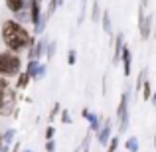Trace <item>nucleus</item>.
Listing matches in <instances>:
<instances>
[{
	"mask_svg": "<svg viewBox=\"0 0 156 152\" xmlns=\"http://www.w3.org/2000/svg\"><path fill=\"white\" fill-rule=\"evenodd\" d=\"M2 42H4V46H6L8 51L20 53L24 50L34 48L36 42H38V38H34L18 20L10 18V20H4L2 22Z\"/></svg>",
	"mask_w": 156,
	"mask_h": 152,
	"instance_id": "1",
	"label": "nucleus"
},
{
	"mask_svg": "<svg viewBox=\"0 0 156 152\" xmlns=\"http://www.w3.org/2000/svg\"><path fill=\"white\" fill-rule=\"evenodd\" d=\"M22 73V57L14 51H0V77H18Z\"/></svg>",
	"mask_w": 156,
	"mask_h": 152,
	"instance_id": "2",
	"label": "nucleus"
},
{
	"mask_svg": "<svg viewBox=\"0 0 156 152\" xmlns=\"http://www.w3.org/2000/svg\"><path fill=\"white\" fill-rule=\"evenodd\" d=\"M121 63H122V75H125V77H130V73H133V51H130V46H129V44H125V48H122Z\"/></svg>",
	"mask_w": 156,
	"mask_h": 152,
	"instance_id": "3",
	"label": "nucleus"
},
{
	"mask_svg": "<svg viewBox=\"0 0 156 152\" xmlns=\"http://www.w3.org/2000/svg\"><path fill=\"white\" fill-rule=\"evenodd\" d=\"M113 121L111 118H105L103 121V129L99 130V134H97V142H99L101 146H107L109 144V140L113 138Z\"/></svg>",
	"mask_w": 156,
	"mask_h": 152,
	"instance_id": "4",
	"label": "nucleus"
},
{
	"mask_svg": "<svg viewBox=\"0 0 156 152\" xmlns=\"http://www.w3.org/2000/svg\"><path fill=\"white\" fill-rule=\"evenodd\" d=\"M125 36L122 34H117L113 38V65H119L121 63V53H122V48H125Z\"/></svg>",
	"mask_w": 156,
	"mask_h": 152,
	"instance_id": "5",
	"label": "nucleus"
},
{
	"mask_svg": "<svg viewBox=\"0 0 156 152\" xmlns=\"http://www.w3.org/2000/svg\"><path fill=\"white\" fill-rule=\"evenodd\" d=\"M46 46H48V38H40L36 42V46L28 50V59H40V57H44Z\"/></svg>",
	"mask_w": 156,
	"mask_h": 152,
	"instance_id": "6",
	"label": "nucleus"
},
{
	"mask_svg": "<svg viewBox=\"0 0 156 152\" xmlns=\"http://www.w3.org/2000/svg\"><path fill=\"white\" fill-rule=\"evenodd\" d=\"M44 12H42V0H32L30 2V22L34 24V28L40 24Z\"/></svg>",
	"mask_w": 156,
	"mask_h": 152,
	"instance_id": "7",
	"label": "nucleus"
},
{
	"mask_svg": "<svg viewBox=\"0 0 156 152\" xmlns=\"http://www.w3.org/2000/svg\"><path fill=\"white\" fill-rule=\"evenodd\" d=\"M129 103H130V91L126 89V91L121 93V101H119V107H117V121L129 113Z\"/></svg>",
	"mask_w": 156,
	"mask_h": 152,
	"instance_id": "8",
	"label": "nucleus"
},
{
	"mask_svg": "<svg viewBox=\"0 0 156 152\" xmlns=\"http://www.w3.org/2000/svg\"><path fill=\"white\" fill-rule=\"evenodd\" d=\"M103 121L105 118L101 117L99 113H89V117H87V122H89V130H91V133H95V134H99V130L103 129Z\"/></svg>",
	"mask_w": 156,
	"mask_h": 152,
	"instance_id": "9",
	"label": "nucleus"
},
{
	"mask_svg": "<svg viewBox=\"0 0 156 152\" xmlns=\"http://www.w3.org/2000/svg\"><path fill=\"white\" fill-rule=\"evenodd\" d=\"M4 2H6V8L12 12V14H18V12L30 8V2H32V0H4Z\"/></svg>",
	"mask_w": 156,
	"mask_h": 152,
	"instance_id": "10",
	"label": "nucleus"
},
{
	"mask_svg": "<svg viewBox=\"0 0 156 152\" xmlns=\"http://www.w3.org/2000/svg\"><path fill=\"white\" fill-rule=\"evenodd\" d=\"M138 32H140V40L142 42H146V40L150 38V34H152V16H146L144 22L138 24Z\"/></svg>",
	"mask_w": 156,
	"mask_h": 152,
	"instance_id": "11",
	"label": "nucleus"
},
{
	"mask_svg": "<svg viewBox=\"0 0 156 152\" xmlns=\"http://www.w3.org/2000/svg\"><path fill=\"white\" fill-rule=\"evenodd\" d=\"M40 65H42V63H40V59H28V65H26V69H24V71L32 77V81H36V75H38Z\"/></svg>",
	"mask_w": 156,
	"mask_h": 152,
	"instance_id": "12",
	"label": "nucleus"
},
{
	"mask_svg": "<svg viewBox=\"0 0 156 152\" xmlns=\"http://www.w3.org/2000/svg\"><path fill=\"white\" fill-rule=\"evenodd\" d=\"M101 24H103V32H105V34H109L111 38H113V26H111V12H109V10H103Z\"/></svg>",
	"mask_w": 156,
	"mask_h": 152,
	"instance_id": "13",
	"label": "nucleus"
},
{
	"mask_svg": "<svg viewBox=\"0 0 156 152\" xmlns=\"http://www.w3.org/2000/svg\"><path fill=\"white\" fill-rule=\"evenodd\" d=\"M148 81V67H142L140 69V73H138V77H136V85H134V91H140L142 89V85Z\"/></svg>",
	"mask_w": 156,
	"mask_h": 152,
	"instance_id": "14",
	"label": "nucleus"
},
{
	"mask_svg": "<svg viewBox=\"0 0 156 152\" xmlns=\"http://www.w3.org/2000/svg\"><path fill=\"white\" fill-rule=\"evenodd\" d=\"M55 50H57V42H55V40H50L48 46H46V51H44V57H46L48 61H51L53 55H55Z\"/></svg>",
	"mask_w": 156,
	"mask_h": 152,
	"instance_id": "15",
	"label": "nucleus"
},
{
	"mask_svg": "<svg viewBox=\"0 0 156 152\" xmlns=\"http://www.w3.org/2000/svg\"><path fill=\"white\" fill-rule=\"evenodd\" d=\"M30 81H32V77L28 75L26 71H22V73H20L18 77H16V87H18V89H26Z\"/></svg>",
	"mask_w": 156,
	"mask_h": 152,
	"instance_id": "16",
	"label": "nucleus"
},
{
	"mask_svg": "<svg viewBox=\"0 0 156 152\" xmlns=\"http://www.w3.org/2000/svg\"><path fill=\"white\" fill-rule=\"evenodd\" d=\"M130 126V113H126L122 118H119V134H126Z\"/></svg>",
	"mask_w": 156,
	"mask_h": 152,
	"instance_id": "17",
	"label": "nucleus"
},
{
	"mask_svg": "<svg viewBox=\"0 0 156 152\" xmlns=\"http://www.w3.org/2000/svg\"><path fill=\"white\" fill-rule=\"evenodd\" d=\"M138 146H140V144H138V138L136 136H129L125 140V150L126 152H138Z\"/></svg>",
	"mask_w": 156,
	"mask_h": 152,
	"instance_id": "18",
	"label": "nucleus"
},
{
	"mask_svg": "<svg viewBox=\"0 0 156 152\" xmlns=\"http://www.w3.org/2000/svg\"><path fill=\"white\" fill-rule=\"evenodd\" d=\"M119 146H121V134H113V138L107 144V152H117Z\"/></svg>",
	"mask_w": 156,
	"mask_h": 152,
	"instance_id": "19",
	"label": "nucleus"
},
{
	"mask_svg": "<svg viewBox=\"0 0 156 152\" xmlns=\"http://www.w3.org/2000/svg\"><path fill=\"white\" fill-rule=\"evenodd\" d=\"M57 115H61V105H59V103H53V107H51L50 115H48V125H51V122L55 121Z\"/></svg>",
	"mask_w": 156,
	"mask_h": 152,
	"instance_id": "20",
	"label": "nucleus"
},
{
	"mask_svg": "<svg viewBox=\"0 0 156 152\" xmlns=\"http://www.w3.org/2000/svg\"><path fill=\"white\" fill-rule=\"evenodd\" d=\"M152 95H154V91L150 87V81H146L142 85V101H152Z\"/></svg>",
	"mask_w": 156,
	"mask_h": 152,
	"instance_id": "21",
	"label": "nucleus"
},
{
	"mask_svg": "<svg viewBox=\"0 0 156 152\" xmlns=\"http://www.w3.org/2000/svg\"><path fill=\"white\" fill-rule=\"evenodd\" d=\"M14 136H16V130H14V129H8L6 133L2 134V144L12 146V142H14Z\"/></svg>",
	"mask_w": 156,
	"mask_h": 152,
	"instance_id": "22",
	"label": "nucleus"
},
{
	"mask_svg": "<svg viewBox=\"0 0 156 152\" xmlns=\"http://www.w3.org/2000/svg\"><path fill=\"white\" fill-rule=\"evenodd\" d=\"M101 16H103V12H101V6H99V2L95 0V2L91 4V20H93V22H97V20L101 18Z\"/></svg>",
	"mask_w": 156,
	"mask_h": 152,
	"instance_id": "23",
	"label": "nucleus"
},
{
	"mask_svg": "<svg viewBox=\"0 0 156 152\" xmlns=\"http://www.w3.org/2000/svg\"><path fill=\"white\" fill-rule=\"evenodd\" d=\"M61 4H63V0H50V2H48V10L46 12L50 16H53V14H55V10L61 6Z\"/></svg>",
	"mask_w": 156,
	"mask_h": 152,
	"instance_id": "24",
	"label": "nucleus"
},
{
	"mask_svg": "<svg viewBox=\"0 0 156 152\" xmlns=\"http://www.w3.org/2000/svg\"><path fill=\"white\" fill-rule=\"evenodd\" d=\"M59 121L63 122V125H71V122H73V118H71V115H69V111H67V109H63V111H61Z\"/></svg>",
	"mask_w": 156,
	"mask_h": 152,
	"instance_id": "25",
	"label": "nucleus"
},
{
	"mask_svg": "<svg viewBox=\"0 0 156 152\" xmlns=\"http://www.w3.org/2000/svg\"><path fill=\"white\" fill-rule=\"evenodd\" d=\"M14 20H18L20 24H22V20H30V8H26V10L18 12V14H14Z\"/></svg>",
	"mask_w": 156,
	"mask_h": 152,
	"instance_id": "26",
	"label": "nucleus"
},
{
	"mask_svg": "<svg viewBox=\"0 0 156 152\" xmlns=\"http://www.w3.org/2000/svg\"><path fill=\"white\" fill-rule=\"evenodd\" d=\"M85 6H87V0H81V10H79V18H77V24H79V26L83 24V20H85V10H87Z\"/></svg>",
	"mask_w": 156,
	"mask_h": 152,
	"instance_id": "27",
	"label": "nucleus"
},
{
	"mask_svg": "<svg viewBox=\"0 0 156 152\" xmlns=\"http://www.w3.org/2000/svg\"><path fill=\"white\" fill-rule=\"evenodd\" d=\"M67 63L69 65H75L77 63V51L75 50H69L67 51Z\"/></svg>",
	"mask_w": 156,
	"mask_h": 152,
	"instance_id": "28",
	"label": "nucleus"
},
{
	"mask_svg": "<svg viewBox=\"0 0 156 152\" xmlns=\"http://www.w3.org/2000/svg\"><path fill=\"white\" fill-rule=\"evenodd\" d=\"M53 136H55V129H53V125H48V129H46V140H53Z\"/></svg>",
	"mask_w": 156,
	"mask_h": 152,
	"instance_id": "29",
	"label": "nucleus"
},
{
	"mask_svg": "<svg viewBox=\"0 0 156 152\" xmlns=\"http://www.w3.org/2000/svg\"><path fill=\"white\" fill-rule=\"evenodd\" d=\"M46 71H48V65L46 63H42L40 65V69H38V75H36V81H40L44 75H46Z\"/></svg>",
	"mask_w": 156,
	"mask_h": 152,
	"instance_id": "30",
	"label": "nucleus"
},
{
	"mask_svg": "<svg viewBox=\"0 0 156 152\" xmlns=\"http://www.w3.org/2000/svg\"><path fill=\"white\" fill-rule=\"evenodd\" d=\"M10 89V83H8L6 77H0V91H8Z\"/></svg>",
	"mask_w": 156,
	"mask_h": 152,
	"instance_id": "31",
	"label": "nucleus"
},
{
	"mask_svg": "<svg viewBox=\"0 0 156 152\" xmlns=\"http://www.w3.org/2000/svg\"><path fill=\"white\" fill-rule=\"evenodd\" d=\"M46 152H55V140H46Z\"/></svg>",
	"mask_w": 156,
	"mask_h": 152,
	"instance_id": "32",
	"label": "nucleus"
},
{
	"mask_svg": "<svg viewBox=\"0 0 156 152\" xmlns=\"http://www.w3.org/2000/svg\"><path fill=\"white\" fill-rule=\"evenodd\" d=\"M4 97H6V91H0V113L4 109Z\"/></svg>",
	"mask_w": 156,
	"mask_h": 152,
	"instance_id": "33",
	"label": "nucleus"
},
{
	"mask_svg": "<svg viewBox=\"0 0 156 152\" xmlns=\"http://www.w3.org/2000/svg\"><path fill=\"white\" fill-rule=\"evenodd\" d=\"M10 152H22V150H20V142H18V140L12 144V150H10Z\"/></svg>",
	"mask_w": 156,
	"mask_h": 152,
	"instance_id": "34",
	"label": "nucleus"
},
{
	"mask_svg": "<svg viewBox=\"0 0 156 152\" xmlns=\"http://www.w3.org/2000/svg\"><path fill=\"white\" fill-rule=\"evenodd\" d=\"M12 150V146H8V144H0V152H10Z\"/></svg>",
	"mask_w": 156,
	"mask_h": 152,
	"instance_id": "35",
	"label": "nucleus"
},
{
	"mask_svg": "<svg viewBox=\"0 0 156 152\" xmlns=\"http://www.w3.org/2000/svg\"><path fill=\"white\" fill-rule=\"evenodd\" d=\"M89 113H91V111H89V109H87V107H85V109H83V111H81V117H83V118H87V117H89Z\"/></svg>",
	"mask_w": 156,
	"mask_h": 152,
	"instance_id": "36",
	"label": "nucleus"
},
{
	"mask_svg": "<svg viewBox=\"0 0 156 152\" xmlns=\"http://www.w3.org/2000/svg\"><path fill=\"white\" fill-rule=\"evenodd\" d=\"M140 6H144V8H146V6H148V0H140Z\"/></svg>",
	"mask_w": 156,
	"mask_h": 152,
	"instance_id": "37",
	"label": "nucleus"
},
{
	"mask_svg": "<svg viewBox=\"0 0 156 152\" xmlns=\"http://www.w3.org/2000/svg\"><path fill=\"white\" fill-rule=\"evenodd\" d=\"M152 103L156 105V91H154V95H152Z\"/></svg>",
	"mask_w": 156,
	"mask_h": 152,
	"instance_id": "38",
	"label": "nucleus"
},
{
	"mask_svg": "<svg viewBox=\"0 0 156 152\" xmlns=\"http://www.w3.org/2000/svg\"><path fill=\"white\" fill-rule=\"evenodd\" d=\"M73 152H81V146H77V148H75V150H73Z\"/></svg>",
	"mask_w": 156,
	"mask_h": 152,
	"instance_id": "39",
	"label": "nucleus"
},
{
	"mask_svg": "<svg viewBox=\"0 0 156 152\" xmlns=\"http://www.w3.org/2000/svg\"><path fill=\"white\" fill-rule=\"evenodd\" d=\"M152 142H154V148H156V134H154V140Z\"/></svg>",
	"mask_w": 156,
	"mask_h": 152,
	"instance_id": "40",
	"label": "nucleus"
},
{
	"mask_svg": "<svg viewBox=\"0 0 156 152\" xmlns=\"http://www.w3.org/2000/svg\"><path fill=\"white\" fill-rule=\"evenodd\" d=\"M22 152H34V150H22Z\"/></svg>",
	"mask_w": 156,
	"mask_h": 152,
	"instance_id": "41",
	"label": "nucleus"
},
{
	"mask_svg": "<svg viewBox=\"0 0 156 152\" xmlns=\"http://www.w3.org/2000/svg\"><path fill=\"white\" fill-rule=\"evenodd\" d=\"M0 144H2V134H0Z\"/></svg>",
	"mask_w": 156,
	"mask_h": 152,
	"instance_id": "42",
	"label": "nucleus"
}]
</instances>
